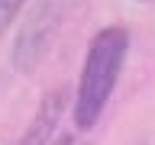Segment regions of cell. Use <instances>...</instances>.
<instances>
[{"mask_svg":"<svg viewBox=\"0 0 155 145\" xmlns=\"http://www.w3.org/2000/svg\"><path fill=\"white\" fill-rule=\"evenodd\" d=\"M58 3L55 0H39L36 7L26 13L23 19V29L16 36V45H13V65L23 74H32L42 58L48 55V48L58 36Z\"/></svg>","mask_w":155,"mask_h":145,"instance_id":"cell-2","label":"cell"},{"mask_svg":"<svg viewBox=\"0 0 155 145\" xmlns=\"http://www.w3.org/2000/svg\"><path fill=\"white\" fill-rule=\"evenodd\" d=\"M55 145H78V139H74V135H61Z\"/></svg>","mask_w":155,"mask_h":145,"instance_id":"cell-5","label":"cell"},{"mask_svg":"<svg viewBox=\"0 0 155 145\" xmlns=\"http://www.w3.org/2000/svg\"><path fill=\"white\" fill-rule=\"evenodd\" d=\"M61 103H65V90H52V94L42 100L32 126H29L26 135H23V145H48V139L55 132V123H58V116H61Z\"/></svg>","mask_w":155,"mask_h":145,"instance_id":"cell-3","label":"cell"},{"mask_svg":"<svg viewBox=\"0 0 155 145\" xmlns=\"http://www.w3.org/2000/svg\"><path fill=\"white\" fill-rule=\"evenodd\" d=\"M23 3H26V0H0V36H3V29L16 19V13L23 10Z\"/></svg>","mask_w":155,"mask_h":145,"instance_id":"cell-4","label":"cell"},{"mask_svg":"<svg viewBox=\"0 0 155 145\" xmlns=\"http://www.w3.org/2000/svg\"><path fill=\"white\" fill-rule=\"evenodd\" d=\"M142 3H152V0H142Z\"/></svg>","mask_w":155,"mask_h":145,"instance_id":"cell-6","label":"cell"},{"mask_svg":"<svg viewBox=\"0 0 155 145\" xmlns=\"http://www.w3.org/2000/svg\"><path fill=\"white\" fill-rule=\"evenodd\" d=\"M126 52H129V32L123 26H107L100 29L87 48V61L81 71V84H78V97H74V123L81 129L100 119L107 100L116 87V77L123 71Z\"/></svg>","mask_w":155,"mask_h":145,"instance_id":"cell-1","label":"cell"}]
</instances>
